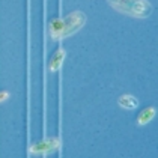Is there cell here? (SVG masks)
<instances>
[{"instance_id": "1", "label": "cell", "mask_w": 158, "mask_h": 158, "mask_svg": "<svg viewBox=\"0 0 158 158\" xmlns=\"http://www.w3.org/2000/svg\"><path fill=\"white\" fill-rule=\"evenodd\" d=\"M86 23V15L81 11H74L63 18H54L50 21V35L54 39H63L78 32Z\"/></svg>"}, {"instance_id": "2", "label": "cell", "mask_w": 158, "mask_h": 158, "mask_svg": "<svg viewBox=\"0 0 158 158\" xmlns=\"http://www.w3.org/2000/svg\"><path fill=\"white\" fill-rule=\"evenodd\" d=\"M118 12L133 18H148L152 12V5L148 0H107Z\"/></svg>"}, {"instance_id": "3", "label": "cell", "mask_w": 158, "mask_h": 158, "mask_svg": "<svg viewBox=\"0 0 158 158\" xmlns=\"http://www.w3.org/2000/svg\"><path fill=\"white\" fill-rule=\"evenodd\" d=\"M59 148H60V140L57 137H51V139H45L36 145H33L30 148V154L32 155H47L50 152L57 151Z\"/></svg>"}, {"instance_id": "4", "label": "cell", "mask_w": 158, "mask_h": 158, "mask_svg": "<svg viewBox=\"0 0 158 158\" xmlns=\"http://www.w3.org/2000/svg\"><path fill=\"white\" fill-rule=\"evenodd\" d=\"M63 60H65V50L59 48L53 56H51V59H50V62H48L50 71H57V69H60Z\"/></svg>"}, {"instance_id": "5", "label": "cell", "mask_w": 158, "mask_h": 158, "mask_svg": "<svg viewBox=\"0 0 158 158\" xmlns=\"http://www.w3.org/2000/svg\"><path fill=\"white\" fill-rule=\"evenodd\" d=\"M155 113H157V111H155L154 107H146V109H143L140 113H139V116H137V125L143 127L146 123H149V122L154 119Z\"/></svg>"}, {"instance_id": "6", "label": "cell", "mask_w": 158, "mask_h": 158, "mask_svg": "<svg viewBox=\"0 0 158 158\" xmlns=\"http://www.w3.org/2000/svg\"><path fill=\"white\" fill-rule=\"evenodd\" d=\"M118 102H119L121 107H123V109H127V110H133L139 106V99L135 97H133V95H128V94L127 95H122Z\"/></svg>"}, {"instance_id": "7", "label": "cell", "mask_w": 158, "mask_h": 158, "mask_svg": "<svg viewBox=\"0 0 158 158\" xmlns=\"http://www.w3.org/2000/svg\"><path fill=\"white\" fill-rule=\"evenodd\" d=\"M9 98V94L6 92V90H0V102H3V101H6Z\"/></svg>"}]
</instances>
